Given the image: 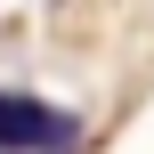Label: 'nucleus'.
<instances>
[{
	"instance_id": "nucleus-1",
	"label": "nucleus",
	"mask_w": 154,
	"mask_h": 154,
	"mask_svg": "<svg viewBox=\"0 0 154 154\" xmlns=\"http://www.w3.org/2000/svg\"><path fill=\"white\" fill-rule=\"evenodd\" d=\"M81 122L41 97H0V154H73Z\"/></svg>"
}]
</instances>
